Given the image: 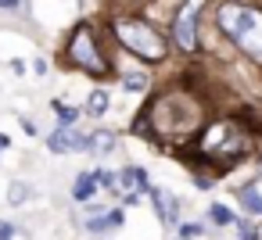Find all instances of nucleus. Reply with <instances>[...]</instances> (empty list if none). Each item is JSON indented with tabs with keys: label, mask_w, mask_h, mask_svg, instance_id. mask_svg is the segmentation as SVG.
<instances>
[{
	"label": "nucleus",
	"mask_w": 262,
	"mask_h": 240,
	"mask_svg": "<svg viewBox=\"0 0 262 240\" xmlns=\"http://www.w3.org/2000/svg\"><path fill=\"white\" fill-rule=\"evenodd\" d=\"M219 29L251 58L262 65V11L248 4H223L219 8Z\"/></svg>",
	"instance_id": "f257e3e1"
},
{
	"label": "nucleus",
	"mask_w": 262,
	"mask_h": 240,
	"mask_svg": "<svg viewBox=\"0 0 262 240\" xmlns=\"http://www.w3.org/2000/svg\"><path fill=\"white\" fill-rule=\"evenodd\" d=\"M115 40L129 54H137L140 61H165V40H162V33H155L140 18H119L115 22Z\"/></svg>",
	"instance_id": "f03ea898"
},
{
	"label": "nucleus",
	"mask_w": 262,
	"mask_h": 240,
	"mask_svg": "<svg viewBox=\"0 0 262 240\" xmlns=\"http://www.w3.org/2000/svg\"><path fill=\"white\" fill-rule=\"evenodd\" d=\"M65 54H69L72 65H79V68L90 72V76H104V72H108V65H104V58H101V51H97V43H94V33H90L86 26H79V29L72 33Z\"/></svg>",
	"instance_id": "7ed1b4c3"
},
{
	"label": "nucleus",
	"mask_w": 262,
	"mask_h": 240,
	"mask_svg": "<svg viewBox=\"0 0 262 240\" xmlns=\"http://www.w3.org/2000/svg\"><path fill=\"white\" fill-rule=\"evenodd\" d=\"M201 4L205 0H187L180 8L176 22H172V40L180 51H194L198 47V15H201Z\"/></svg>",
	"instance_id": "20e7f679"
},
{
	"label": "nucleus",
	"mask_w": 262,
	"mask_h": 240,
	"mask_svg": "<svg viewBox=\"0 0 262 240\" xmlns=\"http://www.w3.org/2000/svg\"><path fill=\"white\" fill-rule=\"evenodd\" d=\"M51 151L54 154H72V151H86L90 147V136H83L79 129H72V126H65V129H58V133H51Z\"/></svg>",
	"instance_id": "39448f33"
},
{
	"label": "nucleus",
	"mask_w": 262,
	"mask_h": 240,
	"mask_svg": "<svg viewBox=\"0 0 262 240\" xmlns=\"http://www.w3.org/2000/svg\"><path fill=\"white\" fill-rule=\"evenodd\" d=\"M237 201H241L251 215H262V176L251 179L248 186H241V190H237Z\"/></svg>",
	"instance_id": "423d86ee"
},
{
	"label": "nucleus",
	"mask_w": 262,
	"mask_h": 240,
	"mask_svg": "<svg viewBox=\"0 0 262 240\" xmlns=\"http://www.w3.org/2000/svg\"><path fill=\"white\" fill-rule=\"evenodd\" d=\"M119 183H122L126 190H151L147 172H144V169H137V165H129L126 172H119Z\"/></svg>",
	"instance_id": "0eeeda50"
},
{
	"label": "nucleus",
	"mask_w": 262,
	"mask_h": 240,
	"mask_svg": "<svg viewBox=\"0 0 262 240\" xmlns=\"http://www.w3.org/2000/svg\"><path fill=\"white\" fill-rule=\"evenodd\" d=\"M97 186H101V183H97V176H94V172H83V176L72 183V197H76V201H90Z\"/></svg>",
	"instance_id": "6e6552de"
},
{
	"label": "nucleus",
	"mask_w": 262,
	"mask_h": 240,
	"mask_svg": "<svg viewBox=\"0 0 262 240\" xmlns=\"http://www.w3.org/2000/svg\"><path fill=\"white\" fill-rule=\"evenodd\" d=\"M151 197L158 201V215H162L165 222H176V197L165 194V190H151Z\"/></svg>",
	"instance_id": "1a4fd4ad"
},
{
	"label": "nucleus",
	"mask_w": 262,
	"mask_h": 240,
	"mask_svg": "<svg viewBox=\"0 0 262 240\" xmlns=\"http://www.w3.org/2000/svg\"><path fill=\"white\" fill-rule=\"evenodd\" d=\"M90 151H97V154H108V151H115V133H94L90 136Z\"/></svg>",
	"instance_id": "9d476101"
},
{
	"label": "nucleus",
	"mask_w": 262,
	"mask_h": 240,
	"mask_svg": "<svg viewBox=\"0 0 262 240\" xmlns=\"http://www.w3.org/2000/svg\"><path fill=\"white\" fill-rule=\"evenodd\" d=\"M86 108H90L94 115H104V111H108V90H94V93H90V104H86Z\"/></svg>",
	"instance_id": "9b49d317"
},
{
	"label": "nucleus",
	"mask_w": 262,
	"mask_h": 240,
	"mask_svg": "<svg viewBox=\"0 0 262 240\" xmlns=\"http://www.w3.org/2000/svg\"><path fill=\"white\" fill-rule=\"evenodd\" d=\"M212 222L230 226V222H233V211H230V208H223V204H212Z\"/></svg>",
	"instance_id": "f8f14e48"
},
{
	"label": "nucleus",
	"mask_w": 262,
	"mask_h": 240,
	"mask_svg": "<svg viewBox=\"0 0 262 240\" xmlns=\"http://www.w3.org/2000/svg\"><path fill=\"white\" fill-rule=\"evenodd\" d=\"M122 86L137 93V90H144V86H147V76H133V72H129V76H122Z\"/></svg>",
	"instance_id": "ddd939ff"
},
{
	"label": "nucleus",
	"mask_w": 262,
	"mask_h": 240,
	"mask_svg": "<svg viewBox=\"0 0 262 240\" xmlns=\"http://www.w3.org/2000/svg\"><path fill=\"white\" fill-rule=\"evenodd\" d=\"M54 111L61 115V122H65V126H72V122L79 118V111H76V108H65V104H54Z\"/></svg>",
	"instance_id": "4468645a"
},
{
	"label": "nucleus",
	"mask_w": 262,
	"mask_h": 240,
	"mask_svg": "<svg viewBox=\"0 0 262 240\" xmlns=\"http://www.w3.org/2000/svg\"><path fill=\"white\" fill-rule=\"evenodd\" d=\"M198 233H201V226H198V222H187V226H180V236H183V240H190V236H198Z\"/></svg>",
	"instance_id": "2eb2a0df"
},
{
	"label": "nucleus",
	"mask_w": 262,
	"mask_h": 240,
	"mask_svg": "<svg viewBox=\"0 0 262 240\" xmlns=\"http://www.w3.org/2000/svg\"><path fill=\"white\" fill-rule=\"evenodd\" d=\"M26 197H29V190H26V186H18V183H15V186H11V201H15V204H18V201H26Z\"/></svg>",
	"instance_id": "dca6fc26"
},
{
	"label": "nucleus",
	"mask_w": 262,
	"mask_h": 240,
	"mask_svg": "<svg viewBox=\"0 0 262 240\" xmlns=\"http://www.w3.org/2000/svg\"><path fill=\"white\" fill-rule=\"evenodd\" d=\"M94 176H97L101 186H115V176H112V172H94Z\"/></svg>",
	"instance_id": "f3484780"
},
{
	"label": "nucleus",
	"mask_w": 262,
	"mask_h": 240,
	"mask_svg": "<svg viewBox=\"0 0 262 240\" xmlns=\"http://www.w3.org/2000/svg\"><path fill=\"white\" fill-rule=\"evenodd\" d=\"M237 229H241V240H258V233H255V229H251V226H244V222H241V226H237Z\"/></svg>",
	"instance_id": "a211bd4d"
},
{
	"label": "nucleus",
	"mask_w": 262,
	"mask_h": 240,
	"mask_svg": "<svg viewBox=\"0 0 262 240\" xmlns=\"http://www.w3.org/2000/svg\"><path fill=\"white\" fill-rule=\"evenodd\" d=\"M11 233H15V229H11L8 222H0V240H11Z\"/></svg>",
	"instance_id": "6ab92c4d"
},
{
	"label": "nucleus",
	"mask_w": 262,
	"mask_h": 240,
	"mask_svg": "<svg viewBox=\"0 0 262 240\" xmlns=\"http://www.w3.org/2000/svg\"><path fill=\"white\" fill-rule=\"evenodd\" d=\"M0 8H18V0H0Z\"/></svg>",
	"instance_id": "aec40b11"
}]
</instances>
